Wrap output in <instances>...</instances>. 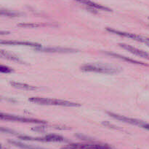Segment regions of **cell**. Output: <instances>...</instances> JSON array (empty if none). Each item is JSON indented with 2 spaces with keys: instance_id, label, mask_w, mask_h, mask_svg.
<instances>
[{
  "instance_id": "obj_1",
  "label": "cell",
  "mask_w": 149,
  "mask_h": 149,
  "mask_svg": "<svg viewBox=\"0 0 149 149\" xmlns=\"http://www.w3.org/2000/svg\"><path fill=\"white\" fill-rule=\"evenodd\" d=\"M31 102L38 104V105H55V106H63V107H79L80 105L75 102H71L66 100H61V99H49V98L43 97H31L29 99Z\"/></svg>"
},
{
  "instance_id": "obj_2",
  "label": "cell",
  "mask_w": 149,
  "mask_h": 149,
  "mask_svg": "<svg viewBox=\"0 0 149 149\" xmlns=\"http://www.w3.org/2000/svg\"><path fill=\"white\" fill-rule=\"evenodd\" d=\"M80 69L84 72H94L106 73V74H113L119 72V70L116 67L102 65V64H84L81 66Z\"/></svg>"
},
{
  "instance_id": "obj_3",
  "label": "cell",
  "mask_w": 149,
  "mask_h": 149,
  "mask_svg": "<svg viewBox=\"0 0 149 149\" xmlns=\"http://www.w3.org/2000/svg\"><path fill=\"white\" fill-rule=\"evenodd\" d=\"M108 114H109L111 117H112V118H116V119L119 120V121H123V122H125V123H128V124H132V125L138 126V127H142V128L149 130V124L144 122V121H140V120L135 119V118H128V117L124 116V115H119V114L113 113V112H108Z\"/></svg>"
},
{
  "instance_id": "obj_4",
  "label": "cell",
  "mask_w": 149,
  "mask_h": 149,
  "mask_svg": "<svg viewBox=\"0 0 149 149\" xmlns=\"http://www.w3.org/2000/svg\"><path fill=\"white\" fill-rule=\"evenodd\" d=\"M107 31H109V32H111V33L113 34H115L119 35V36L130 38V39H134V40H136L138 41V42H143V43L146 44V45L149 46V37H147L141 36V35L135 34H132V33H129V32H120V31L109 29V28H107Z\"/></svg>"
},
{
  "instance_id": "obj_5",
  "label": "cell",
  "mask_w": 149,
  "mask_h": 149,
  "mask_svg": "<svg viewBox=\"0 0 149 149\" xmlns=\"http://www.w3.org/2000/svg\"><path fill=\"white\" fill-rule=\"evenodd\" d=\"M0 118L1 120H7V121H19V122H25V123H35V124H46V122L40 120L34 119V118H25V117L17 116V115H10V114H4L1 113Z\"/></svg>"
},
{
  "instance_id": "obj_6",
  "label": "cell",
  "mask_w": 149,
  "mask_h": 149,
  "mask_svg": "<svg viewBox=\"0 0 149 149\" xmlns=\"http://www.w3.org/2000/svg\"><path fill=\"white\" fill-rule=\"evenodd\" d=\"M61 149H111L109 146L100 144H84V143H72L67 145Z\"/></svg>"
},
{
  "instance_id": "obj_7",
  "label": "cell",
  "mask_w": 149,
  "mask_h": 149,
  "mask_svg": "<svg viewBox=\"0 0 149 149\" xmlns=\"http://www.w3.org/2000/svg\"><path fill=\"white\" fill-rule=\"evenodd\" d=\"M19 138L24 140H32V141H40V142H62L64 138L60 135L57 134H48L44 137H32L29 136H20Z\"/></svg>"
},
{
  "instance_id": "obj_8",
  "label": "cell",
  "mask_w": 149,
  "mask_h": 149,
  "mask_svg": "<svg viewBox=\"0 0 149 149\" xmlns=\"http://www.w3.org/2000/svg\"><path fill=\"white\" fill-rule=\"evenodd\" d=\"M119 45L121 47V48H123V49L127 50V51H129V52L135 54V55L138 56H140V57H142V58H146V59L148 60L149 61V53H148L146 52V51H143V50L138 49V48H134V47H132V46H131V45H127V44H125V43H119Z\"/></svg>"
},
{
  "instance_id": "obj_9",
  "label": "cell",
  "mask_w": 149,
  "mask_h": 149,
  "mask_svg": "<svg viewBox=\"0 0 149 149\" xmlns=\"http://www.w3.org/2000/svg\"><path fill=\"white\" fill-rule=\"evenodd\" d=\"M1 44H4V45H23V46H29L33 47V48L39 49L42 48L41 45L36 43V42H23V41H16V40H10V41H1Z\"/></svg>"
},
{
  "instance_id": "obj_10",
  "label": "cell",
  "mask_w": 149,
  "mask_h": 149,
  "mask_svg": "<svg viewBox=\"0 0 149 149\" xmlns=\"http://www.w3.org/2000/svg\"><path fill=\"white\" fill-rule=\"evenodd\" d=\"M79 2L82 3V4H84L87 6H89V7H92V8L97 9V10H103V11H109V12L111 11V10L109 9V7H106L103 5H100V4H97V3L90 1V0H80Z\"/></svg>"
},
{
  "instance_id": "obj_11",
  "label": "cell",
  "mask_w": 149,
  "mask_h": 149,
  "mask_svg": "<svg viewBox=\"0 0 149 149\" xmlns=\"http://www.w3.org/2000/svg\"><path fill=\"white\" fill-rule=\"evenodd\" d=\"M10 85H11L13 87L16 88V89H21V90L31 91V90H36V89H38L37 87L29 86V85L26 84V83H19V82H10Z\"/></svg>"
},
{
  "instance_id": "obj_12",
  "label": "cell",
  "mask_w": 149,
  "mask_h": 149,
  "mask_svg": "<svg viewBox=\"0 0 149 149\" xmlns=\"http://www.w3.org/2000/svg\"><path fill=\"white\" fill-rule=\"evenodd\" d=\"M107 53L108 55L112 56L115 57V58H120V59L125 60V61H128V62L132 63V64H142V65H144V66L146 65V66H147L146 64H144V63L140 62V61H135V60H132V59H131V58H127V57L119 55V54H116V53H109V52H107V53Z\"/></svg>"
},
{
  "instance_id": "obj_13",
  "label": "cell",
  "mask_w": 149,
  "mask_h": 149,
  "mask_svg": "<svg viewBox=\"0 0 149 149\" xmlns=\"http://www.w3.org/2000/svg\"><path fill=\"white\" fill-rule=\"evenodd\" d=\"M37 50L45 51V52H61V53H69V52H74L75 50L70 49V48H39Z\"/></svg>"
},
{
  "instance_id": "obj_14",
  "label": "cell",
  "mask_w": 149,
  "mask_h": 149,
  "mask_svg": "<svg viewBox=\"0 0 149 149\" xmlns=\"http://www.w3.org/2000/svg\"><path fill=\"white\" fill-rule=\"evenodd\" d=\"M0 55H1V57L7 58V59L13 60V61H20V60L16 56L13 55V54L12 53H10L7 52V51H1V52H0Z\"/></svg>"
},
{
  "instance_id": "obj_15",
  "label": "cell",
  "mask_w": 149,
  "mask_h": 149,
  "mask_svg": "<svg viewBox=\"0 0 149 149\" xmlns=\"http://www.w3.org/2000/svg\"><path fill=\"white\" fill-rule=\"evenodd\" d=\"M10 143L12 144L15 145L16 146H18V147L22 148L24 149H44L42 148H38V147H34V146L32 145H29L26 144H23V143H18V142H15V141H10Z\"/></svg>"
},
{
  "instance_id": "obj_16",
  "label": "cell",
  "mask_w": 149,
  "mask_h": 149,
  "mask_svg": "<svg viewBox=\"0 0 149 149\" xmlns=\"http://www.w3.org/2000/svg\"><path fill=\"white\" fill-rule=\"evenodd\" d=\"M13 70L12 69L9 68L8 67H6V66L1 65L0 66V72L2 73H10L12 72Z\"/></svg>"
},
{
  "instance_id": "obj_17",
  "label": "cell",
  "mask_w": 149,
  "mask_h": 149,
  "mask_svg": "<svg viewBox=\"0 0 149 149\" xmlns=\"http://www.w3.org/2000/svg\"><path fill=\"white\" fill-rule=\"evenodd\" d=\"M19 26H22V27H30V28H34L39 26V24H36V23H20L18 24Z\"/></svg>"
},
{
  "instance_id": "obj_18",
  "label": "cell",
  "mask_w": 149,
  "mask_h": 149,
  "mask_svg": "<svg viewBox=\"0 0 149 149\" xmlns=\"http://www.w3.org/2000/svg\"><path fill=\"white\" fill-rule=\"evenodd\" d=\"M75 1H80V0H75Z\"/></svg>"
},
{
  "instance_id": "obj_19",
  "label": "cell",
  "mask_w": 149,
  "mask_h": 149,
  "mask_svg": "<svg viewBox=\"0 0 149 149\" xmlns=\"http://www.w3.org/2000/svg\"><path fill=\"white\" fill-rule=\"evenodd\" d=\"M148 19H149V18H148Z\"/></svg>"
}]
</instances>
